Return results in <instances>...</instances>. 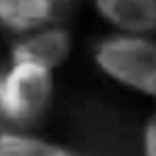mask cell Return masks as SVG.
Instances as JSON below:
<instances>
[{
    "instance_id": "5b68a950",
    "label": "cell",
    "mask_w": 156,
    "mask_h": 156,
    "mask_svg": "<svg viewBox=\"0 0 156 156\" xmlns=\"http://www.w3.org/2000/svg\"><path fill=\"white\" fill-rule=\"evenodd\" d=\"M56 0H0V24L15 34L58 22Z\"/></svg>"
},
{
    "instance_id": "3957f363",
    "label": "cell",
    "mask_w": 156,
    "mask_h": 156,
    "mask_svg": "<svg viewBox=\"0 0 156 156\" xmlns=\"http://www.w3.org/2000/svg\"><path fill=\"white\" fill-rule=\"evenodd\" d=\"M71 49H73L71 32L58 22H51L20 34L10 49V61H29L49 71H56L68 61Z\"/></svg>"
},
{
    "instance_id": "277c9868",
    "label": "cell",
    "mask_w": 156,
    "mask_h": 156,
    "mask_svg": "<svg viewBox=\"0 0 156 156\" xmlns=\"http://www.w3.org/2000/svg\"><path fill=\"white\" fill-rule=\"evenodd\" d=\"M93 10L115 34H156V0H93Z\"/></svg>"
},
{
    "instance_id": "52a82bcc",
    "label": "cell",
    "mask_w": 156,
    "mask_h": 156,
    "mask_svg": "<svg viewBox=\"0 0 156 156\" xmlns=\"http://www.w3.org/2000/svg\"><path fill=\"white\" fill-rule=\"evenodd\" d=\"M141 151H144V156H156V112L144 124V132H141Z\"/></svg>"
},
{
    "instance_id": "ba28073f",
    "label": "cell",
    "mask_w": 156,
    "mask_h": 156,
    "mask_svg": "<svg viewBox=\"0 0 156 156\" xmlns=\"http://www.w3.org/2000/svg\"><path fill=\"white\" fill-rule=\"evenodd\" d=\"M80 0H56V5H58V12L63 15V12H68L71 7H76Z\"/></svg>"
},
{
    "instance_id": "7a4b0ae2",
    "label": "cell",
    "mask_w": 156,
    "mask_h": 156,
    "mask_svg": "<svg viewBox=\"0 0 156 156\" xmlns=\"http://www.w3.org/2000/svg\"><path fill=\"white\" fill-rule=\"evenodd\" d=\"M54 71L29 63L10 61L0 73V117L10 129H27L37 124L54 98Z\"/></svg>"
},
{
    "instance_id": "6da1fadb",
    "label": "cell",
    "mask_w": 156,
    "mask_h": 156,
    "mask_svg": "<svg viewBox=\"0 0 156 156\" xmlns=\"http://www.w3.org/2000/svg\"><path fill=\"white\" fill-rule=\"evenodd\" d=\"M98 71L112 83L156 100V39L139 34H110L93 51Z\"/></svg>"
},
{
    "instance_id": "8992f818",
    "label": "cell",
    "mask_w": 156,
    "mask_h": 156,
    "mask_svg": "<svg viewBox=\"0 0 156 156\" xmlns=\"http://www.w3.org/2000/svg\"><path fill=\"white\" fill-rule=\"evenodd\" d=\"M0 156H85V154L24 129H2Z\"/></svg>"
}]
</instances>
